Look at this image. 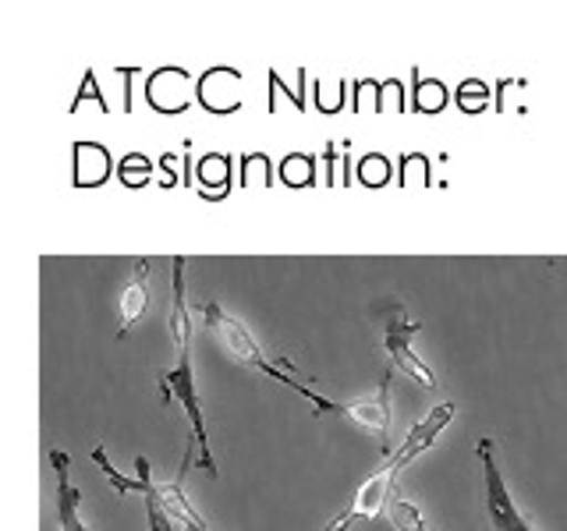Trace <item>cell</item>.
Wrapping results in <instances>:
<instances>
[{
  "instance_id": "1",
  "label": "cell",
  "mask_w": 567,
  "mask_h": 531,
  "mask_svg": "<svg viewBox=\"0 0 567 531\" xmlns=\"http://www.w3.org/2000/svg\"><path fill=\"white\" fill-rule=\"evenodd\" d=\"M171 344L177 362L159 372V394L164 400L177 404L185 412L192 425V442L199 447V465L217 475V460L209 454V436H206V421H203V400H199V383H195L192 372V315H188V298H185V259H174V305H171Z\"/></svg>"
},
{
  "instance_id": "2",
  "label": "cell",
  "mask_w": 567,
  "mask_h": 531,
  "mask_svg": "<svg viewBox=\"0 0 567 531\" xmlns=\"http://www.w3.org/2000/svg\"><path fill=\"white\" fill-rule=\"evenodd\" d=\"M454 412H457V407H454L451 400H447V404H436L433 412H425V418L415 425L412 433L404 436L401 447L383 460V468H380L377 475H369V478H365L362 489L354 492L351 507L341 513V518H333L323 531H344V528L359 524V521H372V518H377V513L390 503V496H394V478H398L408 465H412V460H415L422 450H430V447H433L436 436L451 425Z\"/></svg>"
},
{
  "instance_id": "3",
  "label": "cell",
  "mask_w": 567,
  "mask_h": 531,
  "mask_svg": "<svg viewBox=\"0 0 567 531\" xmlns=\"http://www.w3.org/2000/svg\"><path fill=\"white\" fill-rule=\"evenodd\" d=\"M199 315L206 319V326L213 330V336H217L220 347H224L238 365L256 368V372H262V376H270L274 383L295 389V394H298L301 400H309V404L316 407V415H327V412H330V415H337V418H344V412H348V404H344V400H330V397H323V394H316L312 386L298 383V379L291 376V365H274V362L262 354V347L256 344V336L248 333V326L241 323L238 315H230L227 309H220L217 301H206V305H199Z\"/></svg>"
},
{
  "instance_id": "4",
  "label": "cell",
  "mask_w": 567,
  "mask_h": 531,
  "mask_svg": "<svg viewBox=\"0 0 567 531\" xmlns=\"http://www.w3.org/2000/svg\"><path fill=\"white\" fill-rule=\"evenodd\" d=\"M478 465H483V492H486V518L493 531H539L532 524L528 513L514 503V496L504 482V471L496 465V447L493 439H478Z\"/></svg>"
},
{
  "instance_id": "5",
  "label": "cell",
  "mask_w": 567,
  "mask_h": 531,
  "mask_svg": "<svg viewBox=\"0 0 567 531\" xmlns=\"http://www.w3.org/2000/svg\"><path fill=\"white\" fill-rule=\"evenodd\" d=\"M422 330V323H415V319L404 315V305H390L383 312V347L390 354V362H394L404 376H412L415 383L422 386H436V376L433 368L425 365L419 354L412 351V336Z\"/></svg>"
},
{
  "instance_id": "6",
  "label": "cell",
  "mask_w": 567,
  "mask_h": 531,
  "mask_svg": "<svg viewBox=\"0 0 567 531\" xmlns=\"http://www.w3.org/2000/svg\"><path fill=\"white\" fill-rule=\"evenodd\" d=\"M117 309H121L117 341H124V336H128V330H132V326L138 323V319L146 315V309H150V259H135V262H132V280L124 283Z\"/></svg>"
},
{
  "instance_id": "7",
  "label": "cell",
  "mask_w": 567,
  "mask_h": 531,
  "mask_svg": "<svg viewBox=\"0 0 567 531\" xmlns=\"http://www.w3.org/2000/svg\"><path fill=\"white\" fill-rule=\"evenodd\" d=\"M182 482H185V468L177 471L174 478H167V482H153V496H156L159 510H164V518H167L171 524H182L185 531H209L206 521L192 510V503H188V496H185Z\"/></svg>"
},
{
  "instance_id": "8",
  "label": "cell",
  "mask_w": 567,
  "mask_h": 531,
  "mask_svg": "<svg viewBox=\"0 0 567 531\" xmlns=\"http://www.w3.org/2000/svg\"><path fill=\"white\" fill-rule=\"evenodd\" d=\"M50 465L53 475H58V524L61 531H89V524L79 518V503L82 496L71 482V457L64 450H50Z\"/></svg>"
},
{
  "instance_id": "9",
  "label": "cell",
  "mask_w": 567,
  "mask_h": 531,
  "mask_svg": "<svg viewBox=\"0 0 567 531\" xmlns=\"http://www.w3.org/2000/svg\"><path fill=\"white\" fill-rule=\"evenodd\" d=\"M348 421H354L359 429H365L369 436H377V439H386V429H390V400H386V376L380 383V389L372 394L369 400H354L348 404V412H344Z\"/></svg>"
},
{
  "instance_id": "10",
  "label": "cell",
  "mask_w": 567,
  "mask_h": 531,
  "mask_svg": "<svg viewBox=\"0 0 567 531\" xmlns=\"http://www.w3.org/2000/svg\"><path fill=\"white\" fill-rule=\"evenodd\" d=\"M93 460H96V468L111 478V486L117 489V496H128V492H135V489H146V482H150V460L146 457H138L135 460V478H124L114 465H111V457H106V447H96L93 450Z\"/></svg>"
},
{
  "instance_id": "11",
  "label": "cell",
  "mask_w": 567,
  "mask_h": 531,
  "mask_svg": "<svg viewBox=\"0 0 567 531\" xmlns=\"http://www.w3.org/2000/svg\"><path fill=\"white\" fill-rule=\"evenodd\" d=\"M386 513H390V524H394L398 531H430V524H425V518H422V510L415 503H408V500H390Z\"/></svg>"
},
{
  "instance_id": "12",
  "label": "cell",
  "mask_w": 567,
  "mask_h": 531,
  "mask_svg": "<svg viewBox=\"0 0 567 531\" xmlns=\"http://www.w3.org/2000/svg\"><path fill=\"white\" fill-rule=\"evenodd\" d=\"M284 177L295 185V188H301V185H309V177H312V164L306 156H291L288 164H284Z\"/></svg>"
},
{
  "instance_id": "13",
  "label": "cell",
  "mask_w": 567,
  "mask_h": 531,
  "mask_svg": "<svg viewBox=\"0 0 567 531\" xmlns=\"http://www.w3.org/2000/svg\"><path fill=\"white\" fill-rule=\"evenodd\" d=\"M359 174H362V181H365V185H383V181H386V174H390V167H386V159H383V156H369Z\"/></svg>"
},
{
  "instance_id": "14",
  "label": "cell",
  "mask_w": 567,
  "mask_h": 531,
  "mask_svg": "<svg viewBox=\"0 0 567 531\" xmlns=\"http://www.w3.org/2000/svg\"><path fill=\"white\" fill-rule=\"evenodd\" d=\"M199 174H203L206 185H227V164L220 156H209L206 164L199 167Z\"/></svg>"
}]
</instances>
